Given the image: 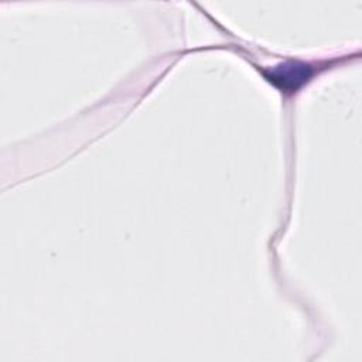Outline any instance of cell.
<instances>
[{"mask_svg": "<svg viewBox=\"0 0 362 362\" xmlns=\"http://www.w3.org/2000/svg\"><path fill=\"white\" fill-rule=\"evenodd\" d=\"M310 76V68L301 64H284L276 69H273L272 81L280 82V88L283 89H296L300 83L307 81Z\"/></svg>", "mask_w": 362, "mask_h": 362, "instance_id": "cell-1", "label": "cell"}]
</instances>
